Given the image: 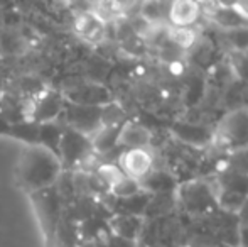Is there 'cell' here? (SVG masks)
Masks as SVG:
<instances>
[{
    "label": "cell",
    "mask_w": 248,
    "mask_h": 247,
    "mask_svg": "<svg viewBox=\"0 0 248 247\" xmlns=\"http://www.w3.org/2000/svg\"><path fill=\"white\" fill-rule=\"evenodd\" d=\"M61 171V159L43 146H31L22 152L17 165L19 181L27 191L47 190Z\"/></svg>",
    "instance_id": "6da1fadb"
},
{
    "label": "cell",
    "mask_w": 248,
    "mask_h": 247,
    "mask_svg": "<svg viewBox=\"0 0 248 247\" xmlns=\"http://www.w3.org/2000/svg\"><path fill=\"white\" fill-rule=\"evenodd\" d=\"M92 149V141L88 135L81 134V132L75 131V129L68 127L62 131L61 142H59V159L61 163H68V165H76L81 163L86 158V154Z\"/></svg>",
    "instance_id": "7a4b0ae2"
},
{
    "label": "cell",
    "mask_w": 248,
    "mask_h": 247,
    "mask_svg": "<svg viewBox=\"0 0 248 247\" xmlns=\"http://www.w3.org/2000/svg\"><path fill=\"white\" fill-rule=\"evenodd\" d=\"M64 114L69 127L88 135V137L100 131L101 107H85V105L69 103L64 109Z\"/></svg>",
    "instance_id": "3957f363"
},
{
    "label": "cell",
    "mask_w": 248,
    "mask_h": 247,
    "mask_svg": "<svg viewBox=\"0 0 248 247\" xmlns=\"http://www.w3.org/2000/svg\"><path fill=\"white\" fill-rule=\"evenodd\" d=\"M122 171L134 180L144 178L152 168V158L145 149H128L120 158Z\"/></svg>",
    "instance_id": "277c9868"
},
{
    "label": "cell",
    "mask_w": 248,
    "mask_h": 247,
    "mask_svg": "<svg viewBox=\"0 0 248 247\" xmlns=\"http://www.w3.org/2000/svg\"><path fill=\"white\" fill-rule=\"evenodd\" d=\"M69 103L85 107H100L108 102V93L100 85H79L73 86L66 92Z\"/></svg>",
    "instance_id": "5b68a950"
},
{
    "label": "cell",
    "mask_w": 248,
    "mask_h": 247,
    "mask_svg": "<svg viewBox=\"0 0 248 247\" xmlns=\"http://www.w3.org/2000/svg\"><path fill=\"white\" fill-rule=\"evenodd\" d=\"M62 110L61 97L58 93H46L41 97L39 103L34 109V122L37 124H46L54 122V119L59 115Z\"/></svg>",
    "instance_id": "8992f818"
},
{
    "label": "cell",
    "mask_w": 248,
    "mask_h": 247,
    "mask_svg": "<svg viewBox=\"0 0 248 247\" xmlns=\"http://www.w3.org/2000/svg\"><path fill=\"white\" fill-rule=\"evenodd\" d=\"M150 142V134L147 129L137 124H125L118 132L117 144H122L128 149H144Z\"/></svg>",
    "instance_id": "52a82bcc"
},
{
    "label": "cell",
    "mask_w": 248,
    "mask_h": 247,
    "mask_svg": "<svg viewBox=\"0 0 248 247\" xmlns=\"http://www.w3.org/2000/svg\"><path fill=\"white\" fill-rule=\"evenodd\" d=\"M169 17L176 27H187L199 17V5L194 2H174L169 9Z\"/></svg>",
    "instance_id": "ba28073f"
},
{
    "label": "cell",
    "mask_w": 248,
    "mask_h": 247,
    "mask_svg": "<svg viewBox=\"0 0 248 247\" xmlns=\"http://www.w3.org/2000/svg\"><path fill=\"white\" fill-rule=\"evenodd\" d=\"M62 129L56 122H46L39 124L37 127V141L41 142L39 146L46 148L54 156L59 158V142H61Z\"/></svg>",
    "instance_id": "9c48e42d"
},
{
    "label": "cell",
    "mask_w": 248,
    "mask_h": 247,
    "mask_svg": "<svg viewBox=\"0 0 248 247\" xmlns=\"http://www.w3.org/2000/svg\"><path fill=\"white\" fill-rule=\"evenodd\" d=\"M167 36H169V41H172L181 49H187V48L193 46L194 41H196L194 33L191 29H187V27H172V29H169Z\"/></svg>",
    "instance_id": "30bf717a"
},
{
    "label": "cell",
    "mask_w": 248,
    "mask_h": 247,
    "mask_svg": "<svg viewBox=\"0 0 248 247\" xmlns=\"http://www.w3.org/2000/svg\"><path fill=\"white\" fill-rule=\"evenodd\" d=\"M139 181L130 176H124L118 183H115L113 186L110 188L111 193L118 198H132L139 193Z\"/></svg>",
    "instance_id": "8fae6325"
},
{
    "label": "cell",
    "mask_w": 248,
    "mask_h": 247,
    "mask_svg": "<svg viewBox=\"0 0 248 247\" xmlns=\"http://www.w3.org/2000/svg\"><path fill=\"white\" fill-rule=\"evenodd\" d=\"M96 176L105 183L107 186H113L115 183H118L122 178H124V171H122L118 166L115 165H101L98 169H96Z\"/></svg>",
    "instance_id": "7c38bea8"
},
{
    "label": "cell",
    "mask_w": 248,
    "mask_h": 247,
    "mask_svg": "<svg viewBox=\"0 0 248 247\" xmlns=\"http://www.w3.org/2000/svg\"><path fill=\"white\" fill-rule=\"evenodd\" d=\"M140 14H142V19L147 24L159 22L160 17H162V7H160V3H155V2H145L144 5H142Z\"/></svg>",
    "instance_id": "4fadbf2b"
},
{
    "label": "cell",
    "mask_w": 248,
    "mask_h": 247,
    "mask_svg": "<svg viewBox=\"0 0 248 247\" xmlns=\"http://www.w3.org/2000/svg\"><path fill=\"white\" fill-rule=\"evenodd\" d=\"M115 229H117L118 234L125 235V237H132V235H134V232L137 231V224H135L134 218L124 217V218H120V222H118V225Z\"/></svg>",
    "instance_id": "5bb4252c"
},
{
    "label": "cell",
    "mask_w": 248,
    "mask_h": 247,
    "mask_svg": "<svg viewBox=\"0 0 248 247\" xmlns=\"http://www.w3.org/2000/svg\"><path fill=\"white\" fill-rule=\"evenodd\" d=\"M230 39L235 46L238 48H247L248 46V29L245 27H235L230 33Z\"/></svg>",
    "instance_id": "9a60e30c"
},
{
    "label": "cell",
    "mask_w": 248,
    "mask_h": 247,
    "mask_svg": "<svg viewBox=\"0 0 248 247\" xmlns=\"http://www.w3.org/2000/svg\"><path fill=\"white\" fill-rule=\"evenodd\" d=\"M233 9H235V12H238L240 16L248 17V2H245V3H235V5H233Z\"/></svg>",
    "instance_id": "2e32d148"
},
{
    "label": "cell",
    "mask_w": 248,
    "mask_h": 247,
    "mask_svg": "<svg viewBox=\"0 0 248 247\" xmlns=\"http://www.w3.org/2000/svg\"><path fill=\"white\" fill-rule=\"evenodd\" d=\"M243 244H245V247H248V229L243 231Z\"/></svg>",
    "instance_id": "e0dca14e"
}]
</instances>
